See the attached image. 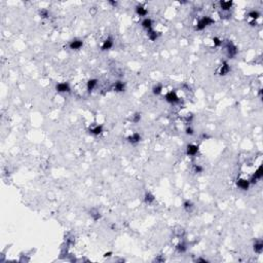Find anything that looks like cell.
<instances>
[{
  "mask_svg": "<svg viewBox=\"0 0 263 263\" xmlns=\"http://www.w3.org/2000/svg\"><path fill=\"white\" fill-rule=\"evenodd\" d=\"M214 23H215V21L211 18V16H202V18L199 19V22H197L196 26H195V29H196L197 31L205 30L207 27L213 25Z\"/></svg>",
  "mask_w": 263,
  "mask_h": 263,
  "instance_id": "1",
  "label": "cell"
},
{
  "mask_svg": "<svg viewBox=\"0 0 263 263\" xmlns=\"http://www.w3.org/2000/svg\"><path fill=\"white\" fill-rule=\"evenodd\" d=\"M225 49H226V52H227L228 57L230 58V59H232L233 57H235L236 54H238V47H236L231 41L226 42Z\"/></svg>",
  "mask_w": 263,
  "mask_h": 263,
  "instance_id": "2",
  "label": "cell"
},
{
  "mask_svg": "<svg viewBox=\"0 0 263 263\" xmlns=\"http://www.w3.org/2000/svg\"><path fill=\"white\" fill-rule=\"evenodd\" d=\"M262 177H263V168L262 166H260L256 170V172L252 175V177H251V179L249 181L251 184H255V183H257L259 180H261Z\"/></svg>",
  "mask_w": 263,
  "mask_h": 263,
  "instance_id": "3",
  "label": "cell"
},
{
  "mask_svg": "<svg viewBox=\"0 0 263 263\" xmlns=\"http://www.w3.org/2000/svg\"><path fill=\"white\" fill-rule=\"evenodd\" d=\"M165 98H166V102L171 103V104H176V103H178L180 101L178 95L176 94V91H169V93H166Z\"/></svg>",
  "mask_w": 263,
  "mask_h": 263,
  "instance_id": "4",
  "label": "cell"
},
{
  "mask_svg": "<svg viewBox=\"0 0 263 263\" xmlns=\"http://www.w3.org/2000/svg\"><path fill=\"white\" fill-rule=\"evenodd\" d=\"M55 90L58 93H70L71 91V88L68 82H60L55 85Z\"/></svg>",
  "mask_w": 263,
  "mask_h": 263,
  "instance_id": "5",
  "label": "cell"
},
{
  "mask_svg": "<svg viewBox=\"0 0 263 263\" xmlns=\"http://www.w3.org/2000/svg\"><path fill=\"white\" fill-rule=\"evenodd\" d=\"M82 46H83V41L81 39H77V38H75V39L71 40V41L69 42V47H70V49H72V50H78Z\"/></svg>",
  "mask_w": 263,
  "mask_h": 263,
  "instance_id": "6",
  "label": "cell"
},
{
  "mask_svg": "<svg viewBox=\"0 0 263 263\" xmlns=\"http://www.w3.org/2000/svg\"><path fill=\"white\" fill-rule=\"evenodd\" d=\"M199 150V145H195V144H188L186 146V154L188 156L196 155Z\"/></svg>",
  "mask_w": 263,
  "mask_h": 263,
  "instance_id": "7",
  "label": "cell"
},
{
  "mask_svg": "<svg viewBox=\"0 0 263 263\" xmlns=\"http://www.w3.org/2000/svg\"><path fill=\"white\" fill-rule=\"evenodd\" d=\"M113 44H114V42H113V38L111 37V36H109V37H107L104 40L102 46H101V49H102L103 52H105V50H109L113 47Z\"/></svg>",
  "mask_w": 263,
  "mask_h": 263,
  "instance_id": "8",
  "label": "cell"
},
{
  "mask_svg": "<svg viewBox=\"0 0 263 263\" xmlns=\"http://www.w3.org/2000/svg\"><path fill=\"white\" fill-rule=\"evenodd\" d=\"M229 71H230V66H229V64L227 62H223L218 69V74L221 76H224L226 75V74H228Z\"/></svg>",
  "mask_w": 263,
  "mask_h": 263,
  "instance_id": "9",
  "label": "cell"
},
{
  "mask_svg": "<svg viewBox=\"0 0 263 263\" xmlns=\"http://www.w3.org/2000/svg\"><path fill=\"white\" fill-rule=\"evenodd\" d=\"M141 140H142V137H141V135H140L139 133H134V134H132L131 136L127 137V142L133 144V145H136V144H138Z\"/></svg>",
  "mask_w": 263,
  "mask_h": 263,
  "instance_id": "10",
  "label": "cell"
},
{
  "mask_svg": "<svg viewBox=\"0 0 263 263\" xmlns=\"http://www.w3.org/2000/svg\"><path fill=\"white\" fill-rule=\"evenodd\" d=\"M250 185H251L250 181L246 179H240L236 182V186L242 190H248L250 188Z\"/></svg>",
  "mask_w": 263,
  "mask_h": 263,
  "instance_id": "11",
  "label": "cell"
},
{
  "mask_svg": "<svg viewBox=\"0 0 263 263\" xmlns=\"http://www.w3.org/2000/svg\"><path fill=\"white\" fill-rule=\"evenodd\" d=\"M113 91H116V93H124L125 91V83L124 81H120V80L116 81V82L113 84Z\"/></svg>",
  "mask_w": 263,
  "mask_h": 263,
  "instance_id": "12",
  "label": "cell"
},
{
  "mask_svg": "<svg viewBox=\"0 0 263 263\" xmlns=\"http://www.w3.org/2000/svg\"><path fill=\"white\" fill-rule=\"evenodd\" d=\"M142 27H143L144 29H146V30H150V29H152V26H153V21L151 20L150 18H144L143 21H142L141 23Z\"/></svg>",
  "mask_w": 263,
  "mask_h": 263,
  "instance_id": "13",
  "label": "cell"
},
{
  "mask_svg": "<svg viewBox=\"0 0 263 263\" xmlns=\"http://www.w3.org/2000/svg\"><path fill=\"white\" fill-rule=\"evenodd\" d=\"M248 16L253 20V22L251 23V25L254 26V24L256 23V21L260 18V13L258 10H251V11H249V13H248Z\"/></svg>",
  "mask_w": 263,
  "mask_h": 263,
  "instance_id": "14",
  "label": "cell"
},
{
  "mask_svg": "<svg viewBox=\"0 0 263 263\" xmlns=\"http://www.w3.org/2000/svg\"><path fill=\"white\" fill-rule=\"evenodd\" d=\"M88 132H90V134L94 135V136H99V135H101L103 133V125H96V127H91L90 130H88Z\"/></svg>",
  "mask_w": 263,
  "mask_h": 263,
  "instance_id": "15",
  "label": "cell"
},
{
  "mask_svg": "<svg viewBox=\"0 0 263 263\" xmlns=\"http://www.w3.org/2000/svg\"><path fill=\"white\" fill-rule=\"evenodd\" d=\"M144 202H146L147 205H152L154 202H155V196L151 193V192H146L145 195H144Z\"/></svg>",
  "mask_w": 263,
  "mask_h": 263,
  "instance_id": "16",
  "label": "cell"
},
{
  "mask_svg": "<svg viewBox=\"0 0 263 263\" xmlns=\"http://www.w3.org/2000/svg\"><path fill=\"white\" fill-rule=\"evenodd\" d=\"M136 13L139 16H146L148 14V10L143 5H137L136 6Z\"/></svg>",
  "mask_w": 263,
  "mask_h": 263,
  "instance_id": "17",
  "label": "cell"
},
{
  "mask_svg": "<svg viewBox=\"0 0 263 263\" xmlns=\"http://www.w3.org/2000/svg\"><path fill=\"white\" fill-rule=\"evenodd\" d=\"M219 4H220V7H221L222 10L228 11V10H230V8L232 7L233 2L232 1H220V3Z\"/></svg>",
  "mask_w": 263,
  "mask_h": 263,
  "instance_id": "18",
  "label": "cell"
},
{
  "mask_svg": "<svg viewBox=\"0 0 263 263\" xmlns=\"http://www.w3.org/2000/svg\"><path fill=\"white\" fill-rule=\"evenodd\" d=\"M97 84H98V79H95V78L90 79V80L88 81V83H86V88H88V91H91L95 90Z\"/></svg>",
  "mask_w": 263,
  "mask_h": 263,
  "instance_id": "19",
  "label": "cell"
},
{
  "mask_svg": "<svg viewBox=\"0 0 263 263\" xmlns=\"http://www.w3.org/2000/svg\"><path fill=\"white\" fill-rule=\"evenodd\" d=\"M253 249H254L255 253H258V254H261L263 251V243L262 241H257L256 243L253 246Z\"/></svg>",
  "mask_w": 263,
  "mask_h": 263,
  "instance_id": "20",
  "label": "cell"
},
{
  "mask_svg": "<svg viewBox=\"0 0 263 263\" xmlns=\"http://www.w3.org/2000/svg\"><path fill=\"white\" fill-rule=\"evenodd\" d=\"M183 208H184L186 212H191L192 209L194 208V205L192 204L191 201H185L183 202Z\"/></svg>",
  "mask_w": 263,
  "mask_h": 263,
  "instance_id": "21",
  "label": "cell"
},
{
  "mask_svg": "<svg viewBox=\"0 0 263 263\" xmlns=\"http://www.w3.org/2000/svg\"><path fill=\"white\" fill-rule=\"evenodd\" d=\"M152 93H153V95H155V96L160 95V94L163 93V85H161L160 83L155 84V85L152 88Z\"/></svg>",
  "mask_w": 263,
  "mask_h": 263,
  "instance_id": "22",
  "label": "cell"
},
{
  "mask_svg": "<svg viewBox=\"0 0 263 263\" xmlns=\"http://www.w3.org/2000/svg\"><path fill=\"white\" fill-rule=\"evenodd\" d=\"M148 38L151 40V41H155V40L158 38L157 32H156V31H154L153 29H150V30H148Z\"/></svg>",
  "mask_w": 263,
  "mask_h": 263,
  "instance_id": "23",
  "label": "cell"
},
{
  "mask_svg": "<svg viewBox=\"0 0 263 263\" xmlns=\"http://www.w3.org/2000/svg\"><path fill=\"white\" fill-rule=\"evenodd\" d=\"M91 217L93 218L94 221H98V220H100V219H101V214H100V212H99L98 210L93 209L91 211Z\"/></svg>",
  "mask_w": 263,
  "mask_h": 263,
  "instance_id": "24",
  "label": "cell"
},
{
  "mask_svg": "<svg viewBox=\"0 0 263 263\" xmlns=\"http://www.w3.org/2000/svg\"><path fill=\"white\" fill-rule=\"evenodd\" d=\"M176 249H177V251L179 253H184L186 252L187 250V247H186V244L185 243H180L177 245V247H176Z\"/></svg>",
  "mask_w": 263,
  "mask_h": 263,
  "instance_id": "25",
  "label": "cell"
},
{
  "mask_svg": "<svg viewBox=\"0 0 263 263\" xmlns=\"http://www.w3.org/2000/svg\"><path fill=\"white\" fill-rule=\"evenodd\" d=\"M39 16H41V18H43V19H47L49 16V11L47 10V9H45V8H42V9H40V10H39Z\"/></svg>",
  "mask_w": 263,
  "mask_h": 263,
  "instance_id": "26",
  "label": "cell"
},
{
  "mask_svg": "<svg viewBox=\"0 0 263 263\" xmlns=\"http://www.w3.org/2000/svg\"><path fill=\"white\" fill-rule=\"evenodd\" d=\"M140 120H141V114H140V113H135V114L133 115L132 121L134 122V124H138V122H140Z\"/></svg>",
  "mask_w": 263,
  "mask_h": 263,
  "instance_id": "27",
  "label": "cell"
},
{
  "mask_svg": "<svg viewBox=\"0 0 263 263\" xmlns=\"http://www.w3.org/2000/svg\"><path fill=\"white\" fill-rule=\"evenodd\" d=\"M193 171H194V173H196V174H201V173L204 172V168H202L201 165H194Z\"/></svg>",
  "mask_w": 263,
  "mask_h": 263,
  "instance_id": "28",
  "label": "cell"
},
{
  "mask_svg": "<svg viewBox=\"0 0 263 263\" xmlns=\"http://www.w3.org/2000/svg\"><path fill=\"white\" fill-rule=\"evenodd\" d=\"M213 43H214V46H216V47H219V46H221L222 45V40L220 39V38H218V37H214L213 38Z\"/></svg>",
  "mask_w": 263,
  "mask_h": 263,
  "instance_id": "29",
  "label": "cell"
},
{
  "mask_svg": "<svg viewBox=\"0 0 263 263\" xmlns=\"http://www.w3.org/2000/svg\"><path fill=\"white\" fill-rule=\"evenodd\" d=\"M186 134H187V135H189V136H192V135L194 134V131H193V129H192L191 127H187V129H186Z\"/></svg>",
  "mask_w": 263,
  "mask_h": 263,
  "instance_id": "30",
  "label": "cell"
},
{
  "mask_svg": "<svg viewBox=\"0 0 263 263\" xmlns=\"http://www.w3.org/2000/svg\"><path fill=\"white\" fill-rule=\"evenodd\" d=\"M196 262H204V263H206V262H208V260H207V259H204V258H197V259H196Z\"/></svg>",
  "mask_w": 263,
  "mask_h": 263,
  "instance_id": "31",
  "label": "cell"
},
{
  "mask_svg": "<svg viewBox=\"0 0 263 263\" xmlns=\"http://www.w3.org/2000/svg\"><path fill=\"white\" fill-rule=\"evenodd\" d=\"M109 3L111 4V5H113V6H116L117 5V2H114V1H109Z\"/></svg>",
  "mask_w": 263,
  "mask_h": 263,
  "instance_id": "32",
  "label": "cell"
},
{
  "mask_svg": "<svg viewBox=\"0 0 263 263\" xmlns=\"http://www.w3.org/2000/svg\"><path fill=\"white\" fill-rule=\"evenodd\" d=\"M111 254H112V253H111V252L105 253V255H104V256H105V257H110V256H111Z\"/></svg>",
  "mask_w": 263,
  "mask_h": 263,
  "instance_id": "33",
  "label": "cell"
}]
</instances>
